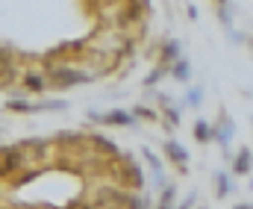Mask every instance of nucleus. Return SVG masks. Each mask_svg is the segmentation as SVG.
<instances>
[{
  "mask_svg": "<svg viewBox=\"0 0 253 209\" xmlns=\"http://www.w3.org/2000/svg\"><path fill=\"white\" fill-rule=\"evenodd\" d=\"M85 118L94 121V124H103V127H135V124H138L129 109H109V112H94V109H88Z\"/></svg>",
  "mask_w": 253,
  "mask_h": 209,
  "instance_id": "20e7f679",
  "label": "nucleus"
},
{
  "mask_svg": "<svg viewBox=\"0 0 253 209\" xmlns=\"http://www.w3.org/2000/svg\"><path fill=\"white\" fill-rule=\"evenodd\" d=\"M197 209H209V207H203V204H200V207H197Z\"/></svg>",
  "mask_w": 253,
  "mask_h": 209,
  "instance_id": "393cba45",
  "label": "nucleus"
},
{
  "mask_svg": "<svg viewBox=\"0 0 253 209\" xmlns=\"http://www.w3.org/2000/svg\"><path fill=\"white\" fill-rule=\"evenodd\" d=\"M251 192H253V177H251Z\"/></svg>",
  "mask_w": 253,
  "mask_h": 209,
  "instance_id": "a878e982",
  "label": "nucleus"
},
{
  "mask_svg": "<svg viewBox=\"0 0 253 209\" xmlns=\"http://www.w3.org/2000/svg\"><path fill=\"white\" fill-rule=\"evenodd\" d=\"M129 112H132L135 121H150V124L159 121V109H156V106H147V103H135Z\"/></svg>",
  "mask_w": 253,
  "mask_h": 209,
  "instance_id": "dca6fc26",
  "label": "nucleus"
},
{
  "mask_svg": "<svg viewBox=\"0 0 253 209\" xmlns=\"http://www.w3.org/2000/svg\"><path fill=\"white\" fill-rule=\"evenodd\" d=\"M168 77H171V80H177V83H183V85H189V83H191V59H189V56H180V59L171 65Z\"/></svg>",
  "mask_w": 253,
  "mask_h": 209,
  "instance_id": "ddd939ff",
  "label": "nucleus"
},
{
  "mask_svg": "<svg viewBox=\"0 0 253 209\" xmlns=\"http://www.w3.org/2000/svg\"><path fill=\"white\" fill-rule=\"evenodd\" d=\"M212 183H215V198L218 201H227L230 195H236V180H233L230 171H215Z\"/></svg>",
  "mask_w": 253,
  "mask_h": 209,
  "instance_id": "9d476101",
  "label": "nucleus"
},
{
  "mask_svg": "<svg viewBox=\"0 0 253 209\" xmlns=\"http://www.w3.org/2000/svg\"><path fill=\"white\" fill-rule=\"evenodd\" d=\"M233 209H253V201H239Z\"/></svg>",
  "mask_w": 253,
  "mask_h": 209,
  "instance_id": "4be33fe9",
  "label": "nucleus"
},
{
  "mask_svg": "<svg viewBox=\"0 0 253 209\" xmlns=\"http://www.w3.org/2000/svg\"><path fill=\"white\" fill-rule=\"evenodd\" d=\"M153 106L159 109V124H162L168 133H174V130L183 124V103H177L171 94H165V91H156V97H153Z\"/></svg>",
  "mask_w": 253,
  "mask_h": 209,
  "instance_id": "f03ea898",
  "label": "nucleus"
},
{
  "mask_svg": "<svg viewBox=\"0 0 253 209\" xmlns=\"http://www.w3.org/2000/svg\"><path fill=\"white\" fill-rule=\"evenodd\" d=\"M212 124H215V144L221 147V156L230 162V159H233V156H230V141L236 136V121H233V115L221 106V109H218V118H215Z\"/></svg>",
  "mask_w": 253,
  "mask_h": 209,
  "instance_id": "7ed1b4c3",
  "label": "nucleus"
},
{
  "mask_svg": "<svg viewBox=\"0 0 253 209\" xmlns=\"http://www.w3.org/2000/svg\"><path fill=\"white\" fill-rule=\"evenodd\" d=\"M203 97H206L203 85H189V91L183 94V109H200L203 106Z\"/></svg>",
  "mask_w": 253,
  "mask_h": 209,
  "instance_id": "2eb2a0df",
  "label": "nucleus"
},
{
  "mask_svg": "<svg viewBox=\"0 0 253 209\" xmlns=\"http://www.w3.org/2000/svg\"><path fill=\"white\" fill-rule=\"evenodd\" d=\"M0 195H3V180H0Z\"/></svg>",
  "mask_w": 253,
  "mask_h": 209,
  "instance_id": "b1692460",
  "label": "nucleus"
},
{
  "mask_svg": "<svg viewBox=\"0 0 253 209\" xmlns=\"http://www.w3.org/2000/svg\"><path fill=\"white\" fill-rule=\"evenodd\" d=\"M162 153H165V159L177 168L180 177L189 174V150L183 147V141H177L174 136H168V139L162 141Z\"/></svg>",
  "mask_w": 253,
  "mask_h": 209,
  "instance_id": "39448f33",
  "label": "nucleus"
},
{
  "mask_svg": "<svg viewBox=\"0 0 253 209\" xmlns=\"http://www.w3.org/2000/svg\"><path fill=\"white\" fill-rule=\"evenodd\" d=\"M212 3H215V9L218 6H230V0H212Z\"/></svg>",
  "mask_w": 253,
  "mask_h": 209,
  "instance_id": "5701e85b",
  "label": "nucleus"
},
{
  "mask_svg": "<svg viewBox=\"0 0 253 209\" xmlns=\"http://www.w3.org/2000/svg\"><path fill=\"white\" fill-rule=\"evenodd\" d=\"M68 109V100H36V112H62Z\"/></svg>",
  "mask_w": 253,
  "mask_h": 209,
  "instance_id": "a211bd4d",
  "label": "nucleus"
},
{
  "mask_svg": "<svg viewBox=\"0 0 253 209\" xmlns=\"http://www.w3.org/2000/svg\"><path fill=\"white\" fill-rule=\"evenodd\" d=\"M6 112L36 115V100H27V97H12V100H6Z\"/></svg>",
  "mask_w": 253,
  "mask_h": 209,
  "instance_id": "4468645a",
  "label": "nucleus"
},
{
  "mask_svg": "<svg viewBox=\"0 0 253 209\" xmlns=\"http://www.w3.org/2000/svg\"><path fill=\"white\" fill-rule=\"evenodd\" d=\"M44 74H47V88H74L94 80V71L83 65H44Z\"/></svg>",
  "mask_w": 253,
  "mask_h": 209,
  "instance_id": "f257e3e1",
  "label": "nucleus"
},
{
  "mask_svg": "<svg viewBox=\"0 0 253 209\" xmlns=\"http://www.w3.org/2000/svg\"><path fill=\"white\" fill-rule=\"evenodd\" d=\"M230 174L233 177H253V150L245 144L236 150V156L230 159Z\"/></svg>",
  "mask_w": 253,
  "mask_h": 209,
  "instance_id": "0eeeda50",
  "label": "nucleus"
},
{
  "mask_svg": "<svg viewBox=\"0 0 253 209\" xmlns=\"http://www.w3.org/2000/svg\"><path fill=\"white\" fill-rule=\"evenodd\" d=\"M165 77H168V68H165V65H159V62H156V65H153V68H150V74H147V77H144V80H141V85H144V88H156V85H159V83H162V80H165Z\"/></svg>",
  "mask_w": 253,
  "mask_h": 209,
  "instance_id": "f3484780",
  "label": "nucleus"
},
{
  "mask_svg": "<svg viewBox=\"0 0 253 209\" xmlns=\"http://www.w3.org/2000/svg\"><path fill=\"white\" fill-rule=\"evenodd\" d=\"M180 56H183V44H180L177 39H162V42H159V65H165V68L171 71V65H174Z\"/></svg>",
  "mask_w": 253,
  "mask_h": 209,
  "instance_id": "1a4fd4ad",
  "label": "nucleus"
},
{
  "mask_svg": "<svg viewBox=\"0 0 253 209\" xmlns=\"http://www.w3.org/2000/svg\"><path fill=\"white\" fill-rule=\"evenodd\" d=\"M230 6H233V3H230ZM230 6H218V9H215V15H218V21H221L224 33L236 30V27H233V12H230Z\"/></svg>",
  "mask_w": 253,
  "mask_h": 209,
  "instance_id": "6ab92c4d",
  "label": "nucleus"
},
{
  "mask_svg": "<svg viewBox=\"0 0 253 209\" xmlns=\"http://www.w3.org/2000/svg\"><path fill=\"white\" fill-rule=\"evenodd\" d=\"M197 207H200V192L197 189H191L186 198L177 201V209H197Z\"/></svg>",
  "mask_w": 253,
  "mask_h": 209,
  "instance_id": "aec40b11",
  "label": "nucleus"
},
{
  "mask_svg": "<svg viewBox=\"0 0 253 209\" xmlns=\"http://www.w3.org/2000/svg\"><path fill=\"white\" fill-rule=\"evenodd\" d=\"M141 159L147 162V168H150V174H153V186L162 192V189L171 183V180L165 177V162H162V159H159V156H156L150 147H141Z\"/></svg>",
  "mask_w": 253,
  "mask_h": 209,
  "instance_id": "423d86ee",
  "label": "nucleus"
},
{
  "mask_svg": "<svg viewBox=\"0 0 253 209\" xmlns=\"http://www.w3.org/2000/svg\"><path fill=\"white\" fill-rule=\"evenodd\" d=\"M186 12H189L191 21H197V18H200V12H197V6H194V3H186Z\"/></svg>",
  "mask_w": 253,
  "mask_h": 209,
  "instance_id": "412c9836",
  "label": "nucleus"
},
{
  "mask_svg": "<svg viewBox=\"0 0 253 209\" xmlns=\"http://www.w3.org/2000/svg\"><path fill=\"white\" fill-rule=\"evenodd\" d=\"M177 201H180V189L177 183H168L159 192V201H153V209H177Z\"/></svg>",
  "mask_w": 253,
  "mask_h": 209,
  "instance_id": "f8f14e48",
  "label": "nucleus"
},
{
  "mask_svg": "<svg viewBox=\"0 0 253 209\" xmlns=\"http://www.w3.org/2000/svg\"><path fill=\"white\" fill-rule=\"evenodd\" d=\"M21 85H24V91H30V94H42V91L47 88V74H44V68L42 71L27 68L21 74Z\"/></svg>",
  "mask_w": 253,
  "mask_h": 209,
  "instance_id": "6e6552de",
  "label": "nucleus"
},
{
  "mask_svg": "<svg viewBox=\"0 0 253 209\" xmlns=\"http://www.w3.org/2000/svg\"><path fill=\"white\" fill-rule=\"evenodd\" d=\"M191 136H194L197 144H209V141H215V124L209 118H197L191 124Z\"/></svg>",
  "mask_w": 253,
  "mask_h": 209,
  "instance_id": "9b49d317",
  "label": "nucleus"
}]
</instances>
